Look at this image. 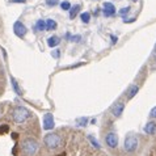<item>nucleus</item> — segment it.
Wrapping results in <instances>:
<instances>
[{
    "label": "nucleus",
    "mask_w": 156,
    "mask_h": 156,
    "mask_svg": "<svg viewBox=\"0 0 156 156\" xmlns=\"http://www.w3.org/2000/svg\"><path fill=\"white\" fill-rule=\"evenodd\" d=\"M155 59H156V54H155Z\"/></svg>",
    "instance_id": "nucleus-29"
},
{
    "label": "nucleus",
    "mask_w": 156,
    "mask_h": 156,
    "mask_svg": "<svg viewBox=\"0 0 156 156\" xmlns=\"http://www.w3.org/2000/svg\"><path fill=\"white\" fill-rule=\"evenodd\" d=\"M13 32H15V34L17 37L24 38L25 36H27V33H28V29L23 23H21V21H16V23L13 24Z\"/></svg>",
    "instance_id": "nucleus-6"
},
{
    "label": "nucleus",
    "mask_w": 156,
    "mask_h": 156,
    "mask_svg": "<svg viewBox=\"0 0 156 156\" xmlns=\"http://www.w3.org/2000/svg\"><path fill=\"white\" fill-rule=\"evenodd\" d=\"M115 13V7L112 3H105L104 4V15L105 16H113Z\"/></svg>",
    "instance_id": "nucleus-9"
},
{
    "label": "nucleus",
    "mask_w": 156,
    "mask_h": 156,
    "mask_svg": "<svg viewBox=\"0 0 156 156\" xmlns=\"http://www.w3.org/2000/svg\"><path fill=\"white\" fill-rule=\"evenodd\" d=\"M12 119H13V122L15 123H24L25 121H28L30 118V115H32V113H30V110L27 109L25 106H20V105H17L15 106L13 109H12Z\"/></svg>",
    "instance_id": "nucleus-1"
},
{
    "label": "nucleus",
    "mask_w": 156,
    "mask_h": 156,
    "mask_svg": "<svg viewBox=\"0 0 156 156\" xmlns=\"http://www.w3.org/2000/svg\"><path fill=\"white\" fill-rule=\"evenodd\" d=\"M131 2H135V0H131Z\"/></svg>",
    "instance_id": "nucleus-30"
},
{
    "label": "nucleus",
    "mask_w": 156,
    "mask_h": 156,
    "mask_svg": "<svg viewBox=\"0 0 156 156\" xmlns=\"http://www.w3.org/2000/svg\"><path fill=\"white\" fill-rule=\"evenodd\" d=\"M60 8H62L63 11H70V9H71L70 2H63V3H60Z\"/></svg>",
    "instance_id": "nucleus-19"
},
{
    "label": "nucleus",
    "mask_w": 156,
    "mask_h": 156,
    "mask_svg": "<svg viewBox=\"0 0 156 156\" xmlns=\"http://www.w3.org/2000/svg\"><path fill=\"white\" fill-rule=\"evenodd\" d=\"M12 3H25V0H12Z\"/></svg>",
    "instance_id": "nucleus-27"
},
{
    "label": "nucleus",
    "mask_w": 156,
    "mask_h": 156,
    "mask_svg": "<svg viewBox=\"0 0 156 156\" xmlns=\"http://www.w3.org/2000/svg\"><path fill=\"white\" fill-rule=\"evenodd\" d=\"M150 117H151V118H156V106L152 108V110L150 112Z\"/></svg>",
    "instance_id": "nucleus-24"
},
{
    "label": "nucleus",
    "mask_w": 156,
    "mask_h": 156,
    "mask_svg": "<svg viewBox=\"0 0 156 156\" xmlns=\"http://www.w3.org/2000/svg\"><path fill=\"white\" fill-rule=\"evenodd\" d=\"M138 90H139V87L138 85H131L130 88L127 89V92H126V96L129 100H131L136 96V93H138Z\"/></svg>",
    "instance_id": "nucleus-11"
},
{
    "label": "nucleus",
    "mask_w": 156,
    "mask_h": 156,
    "mask_svg": "<svg viewBox=\"0 0 156 156\" xmlns=\"http://www.w3.org/2000/svg\"><path fill=\"white\" fill-rule=\"evenodd\" d=\"M43 143L49 150H57L62 144V138L55 133H47L43 138Z\"/></svg>",
    "instance_id": "nucleus-3"
},
{
    "label": "nucleus",
    "mask_w": 156,
    "mask_h": 156,
    "mask_svg": "<svg viewBox=\"0 0 156 156\" xmlns=\"http://www.w3.org/2000/svg\"><path fill=\"white\" fill-rule=\"evenodd\" d=\"M79 11H80V5H73L71 7V9H70V19L73 20L76 17V15L79 13Z\"/></svg>",
    "instance_id": "nucleus-14"
},
{
    "label": "nucleus",
    "mask_w": 156,
    "mask_h": 156,
    "mask_svg": "<svg viewBox=\"0 0 156 156\" xmlns=\"http://www.w3.org/2000/svg\"><path fill=\"white\" fill-rule=\"evenodd\" d=\"M87 123H88V118H87V117H81V118L76 119V125H77V126H85Z\"/></svg>",
    "instance_id": "nucleus-17"
},
{
    "label": "nucleus",
    "mask_w": 156,
    "mask_h": 156,
    "mask_svg": "<svg viewBox=\"0 0 156 156\" xmlns=\"http://www.w3.org/2000/svg\"><path fill=\"white\" fill-rule=\"evenodd\" d=\"M60 43V40H59V37L57 36H53V37H50L49 40H47V45H49L50 47H55V46H58Z\"/></svg>",
    "instance_id": "nucleus-12"
},
{
    "label": "nucleus",
    "mask_w": 156,
    "mask_h": 156,
    "mask_svg": "<svg viewBox=\"0 0 156 156\" xmlns=\"http://www.w3.org/2000/svg\"><path fill=\"white\" fill-rule=\"evenodd\" d=\"M55 126V121L51 113H46L43 115V129L45 130H53Z\"/></svg>",
    "instance_id": "nucleus-7"
},
{
    "label": "nucleus",
    "mask_w": 156,
    "mask_h": 156,
    "mask_svg": "<svg viewBox=\"0 0 156 156\" xmlns=\"http://www.w3.org/2000/svg\"><path fill=\"white\" fill-rule=\"evenodd\" d=\"M0 117H2V109H0Z\"/></svg>",
    "instance_id": "nucleus-28"
},
{
    "label": "nucleus",
    "mask_w": 156,
    "mask_h": 156,
    "mask_svg": "<svg viewBox=\"0 0 156 156\" xmlns=\"http://www.w3.org/2000/svg\"><path fill=\"white\" fill-rule=\"evenodd\" d=\"M130 12V7H126V8H122V9L119 11V15L121 16H125V15H127Z\"/></svg>",
    "instance_id": "nucleus-21"
},
{
    "label": "nucleus",
    "mask_w": 156,
    "mask_h": 156,
    "mask_svg": "<svg viewBox=\"0 0 156 156\" xmlns=\"http://www.w3.org/2000/svg\"><path fill=\"white\" fill-rule=\"evenodd\" d=\"M21 151L25 156H34L38 151V142L33 138H27L21 143Z\"/></svg>",
    "instance_id": "nucleus-2"
},
{
    "label": "nucleus",
    "mask_w": 156,
    "mask_h": 156,
    "mask_svg": "<svg viewBox=\"0 0 156 156\" xmlns=\"http://www.w3.org/2000/svg\"><path fill=\"white\" fill-rule=\"evenodd\" d=\"M79 40H80V36H75V37H71V41H72V42H73V41H75V42H77Z\"/></svg>",
    "instance_id": "nucleus-25"
},
{
    "label": "nucleus",
    "mask_w": 156,
    "mask_h": 156,
    "mask_svg": "<svg viewBox=\"0 0 156 156\" xmlns=\"http://www.w3.org/2000/svg\"><path fill=\"white\" fill-rule=\"evenodd\" d=\"M105 143L109 148H117V146H118V135L113 131L108 133L105 135Z\"/></svg>",
    "instance_id": "nucleus-5"
},
{
    "label": "nucleus",
    "mask_w": 156,
    "mask_h": 156,
    "mask_svg": "<svg viewBox=\"0 0 156 156\" xmlns=\"http://www.w3.org/2000/svg\"><path fill=\"white\" fill-rule=\"evenodd\" d=\"M138 146H139V138L134 134H129V135L125 138V143H123V148L126 152L129 154H133L135 152Z\"/></svg>",
    "instance_id": "nucleus-4"
},
{
    "label": "nucleus",
    "mask_w": 156,
    "mask_h": 156,
    "mask_svg": "<svg viewBox=\"0 0 156 156\" xmlns=\"http://www.w3.org/2000/svg\"><path fill=\"white\" fill-rule=\"evenodd\" d=\"M81 21H83L84 24H88L89 20H90V15L88 13V12H84V13H81Z\"/></svg>",
    "instance_id": "nucleus-18"
},
{
    "label": "nucleus",
    "mask_w": 156,
    "mask_h": 156,
    "mask_svg": "<svg viewBox=\"0 0 156 156\" xmlns=\"http://www.w3.org/2000/svg\"><path fill=\"white\" fill-rule=\"evenodd\" d=\"M123 109H125V104L122 101H119V102H117V104H114V105L112 106L110 112H112V114H113L115 118H118V117L122 115Z\"/></svg>",
    "instance_id": "nucleus-8"
},
{
    "label": "nucleus",
    "mask_w": 156,
    "mask_h": 156,
    "mask_svg": "<svg viewBox=\"0 0 156 156\" xmlns=\"http://www.w3.org/2000/svg\"><path fill=\"white\" fill-rule=\"evenodd\" d=\"M88 139L90 140V143H92V144H93L94 147H96L97 150H100V144H98V142H97L96 139H94V138H93L92 135H88Z\"/></svg>",
    "instance_id": "nucleus-20"
},
{
    "label": "nucleus",
    "mask_w": 156,
    "mask_h": 156,
    "mask_svg": "<svg viewBox=\"0 0 156 156\" xmlns=\"http://www.w3.org/2000/svg\"><path fill=\"white\" fill-rule=\"evenodd\" d=\"M57 29V23L53 19L46 20V30H55Z\"/></svg>",
    "instance_id": "nucleus-13"
},
{
    "label": "nucleus",
    "mask_w": 156,
    "mask_h": 156,
    "mask_svg": "<svg viewBox=\"0 0 156 156\" xmlns=\"http://www.w3.org/2000/svg\"><path fill=\"white\" fill-rule=\"evenodd\" d=\"M51 55H53L54 58H59V55H60V50H59V49H55L54 51H51Z\"/></svg>",
    "instance_id": "nucleus-23"
},
{
    "label": "nucleus",
    "mask_w": 156,
    "mask_h": 156,
    "mask_svg": "<svg viewBox=\"0 0 156 156\" xmlns=\"http://www.w3.org/2000/svg\"><path fill=\"white\" fill-rule=\"evenodd\" d=\"M110 38H112V43H113V45H115V43H117V41H118V40H117V37H114V36H112Z\"/></svg>",
    "instance_id": "nucleus-26"
},
{
    "label": "nucleus",
    "mask_w": 156,
    "mask_h": 156,
    "mask_svg": "<svg viewBox=\"0 0 156 156\" xmlns=\"http://www.w3.org/2000/svg\"><path fill=\"white\" fill-rule=\"evenodd\" d=\"M11 81H12V87H13L15 92H16L17 94H19V96H20V94H23V93H21V89H20V87H19V83H17V81H16V79H15V77H11Z\"/></svg>",
    "instance_id": "nucleus-16"
},
{
    "label": "nucleus",
    "mask_w": 156,
    "mask_h": 156,
    "mask_svg": "<svg viewBox=\"0 0 156 156\" xmlns=\"http://www.w3.org/2000/svg\"><path fill=\"white\" fill-rule=\"evenodd\" d=\"M46 4L47 5H50V7H54V5H57L58 4V0H46Z\"/></svg>",
    "instance_id": "nucleus-22"
},
{
    "label": "nucleus",
    "mask_w": 156,
    "mask_h": 156,
    "mask_svg": "<svg viewBox=\"0 0 156 156\" xmlns=\"http://www.w3.org/2000/svg\"><path fill=\"white\" fill-rule=\"evenodd\" d=\"M155 131H156V122H154V121L147 122L144 126V133L148 134V135H152V134H155Z\"/></svg>",
    "instance_id": "nucleus-10"
},
{
    "label": "nucleus",
    "mask_w": 156,
    "mask_h": 156,
    "mask_svg": "<svg viewBox=\"0 0 156 156\" xmlns=\"http://www.w3.org/2000/svg\"><path fill=\"white\" fill-rule=\"evenodd\" d=\"M46 29V23L43 20H38L36 23V30L37 32H42V30Z\"/></svg>",
    "instance_id": "nucleus-15"
}]
</instances>
